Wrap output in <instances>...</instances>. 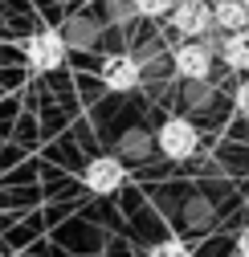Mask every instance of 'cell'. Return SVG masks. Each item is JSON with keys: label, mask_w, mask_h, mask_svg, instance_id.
I'll use <instances>...</instances> for the list:
<instances>
[{"label": "cell", "mask_w": 249, "mask_h": 257, "mask_svg": "<svg viewBox=\"0 0 249 257\" xmlns=\"http://www.w3.org/2000/svg\"><path fill=\"white\" fill-rule=\"evenodd\" d=\"M155 147H160V155L172 159V164H188V159L200 155L204 135H200V126L188 114H168L160 122V131H155Z\"/></svg>", "instance_id": "1"}, {"label": "cell", "mask_w": 249, "mask_h": 257, "mask_svg": "<svg viewBox=\"0 0 249 257\" xmlns=\"http://www.w3.org/2000/svg\"><path fill=\"white\" fill-rule=\"evenodd\" d=\"M216 41H176L172 53H168V66L180 82H208L212 66H216Z\"/></svg>", "instance_id": "2"}, {"label": "cell", "mask_w": 249, "mask_h": 257, "mask_svg": "<svg viewBox=\"0 0 249 257\" xmlns=\"http://www.w3.org/2000/svg\"><path fill=\"white\" fill-rule=\"evenodd\" d=\"M164 21L176 33V41H204L212 33V5H204V0H176Z\"/></svg>", "instance_id": "3"}, {"label": "cell", "mask_w": 249, "mask_h": 257, "mask_svg": "<svg viewBox=\"0 0 249 257\" xmlns=\"http://www.w3.org/2000/svg\"><path fill=\"white\" fill-rule=\"evenodd\" d=\"M66 33H57V29H37L33 37L25 41V61L33 66L37 74H53L66 66Z\"/></svg>", "instance_id": "4"}, {"label": "cell", "mask_w": 249, "mask_h": 257, "mask_svg": "<svg viewBox=\"0 0 249 257\" xmlns=\"http://www.w3.org/2000/svg\"><path fill=\"white\" fill-rule=\"evenodd\" d=\"M82 184L94 192V196H114V192L127 184V168H122L118 155H94L82 172Z\"/></svg>", "instance_id": "5"}, {"label": "cell", "mask_w": 249, "mask_h": 257, "mask_svg": "<svg viewBox=\"0 0 249 257\" xmlns=\"http://www.w3.org/2000/svg\"><path fill=\"white\" fill-rule=\"evenodd\" d=\"M102 86L106 90H114V94H131V90H139L143 86V66L131 57V53H110L106 61H102Z\"/></svg>", "instance_id": "6"}, {"label": "cell", "mask_w": 249, "mask_h": 257, "mask_svg": "<svg viewBox=\"0 0 249 257\" xmlns=\"http://www.w3.org/2000/svg\"><path fill=\"white\" fill-rule=\"evenodd\" d=\"M212 49H221V61H225L233 74H249V29L225 33L221 45H212Z\"/></svg>", "instance_id": "7"}, {"label": "cell", "mask_w": 249, "mask_h": 257, "mask_svg": "<svg viewBox=\"0 0 249 257\" xmlns=\"http://www.w3.org/2000/svg\"><path fill=\"white\" fill-rule=\"evenodd\" d=\"M212 29H221V33L249 29V9L241 5V0H216L212 5Z\"/></svg>", "instance_id": "8"}, {"label": "cell", "mask_w": 249, "mask_h": 257, "mask_svg": "<svg viewBox=\"0 0 249 257\" xmlns=\"http://www.w3.org/2000/svg\"><path fill=\"white\" fill-rule=\"evenodd\" d=\"M102 5H106V21H110L114 29H131V25L139 21L131 0H102Z\"/></svg>", "instance_id": "9"}, {"label": "cell", "mask_w": 249, "mask_h": 257, "mask_svg": "<svg viewBox=\"0 0 249 257\" xmlns=\"http://www.w3.org/2000/svg\"><path fill=\"white\" fill-rule=\"evenodd\" d=\"M131 5H135V17L139 21H164L176 0H131Z\"/></svg>", "instance_id": "10"}, {"label": "cell", "mask_w": 249, "mask_h": 257, "mask_svg": "<svg viewBox=\"0 0 249 257\" xmlns=\"http://www.w3.org/2000/svg\"><path fill=\"white\" fill-rule=\"evenodd\" d=\"M151 257H192V249H188V241L168 237V241H160V245L151 249Z\"/></svg>", "instance_id": "11"}, {"label": "cell", "mask_w": 249, "mask_h": 257, "mask_svg": "<svg viewBox=\"0 0 249 257\" xmlns=\"http://www.w3.org/2000/svg\"><path fill=\"white\" fill-rule=\"evenodd\" d=\"M233 110L249 118V78H241V82H237V90H233Z\"/></svg>", "instance_id": "12"}, {"label": "cell", "mask_w": 249, "mask_h": 257, "mask_svg": "<svg viewBox=\"0 0 249 257\" xmlns=\"http://www.w3.org/2000/svg\"><path fill=\"white\" fill-rule=\"evenodd\" d=\"M237 257H249V224L237 233Z\"/></svg>", "instance_id": "13"}, {"label": "cell", "mask_w": 249, "mask_h": 257, "mask_svg": "<svg viewBox=\"0 0 249 257\" xmlns=\"http://www.w3.org/2000/svg\"><path fill=\"white\" fill-rule=\"evenodd\" d=\"M78 5H98V0H78Z\"/></svg>", "instance_id": "14"}, {"label": "cell", "mask_w": 249, "mask_h": 257, "mask_svg": "<svg viewBox=\"0 0 249 257\" xmlns=\"http://www.w3.org/2000/svg\"><path fill=\"white\" fill-rule=\"evenodd\" d=\"M204 5H216V0H204Z\"/></svg>", "instance_id": "15"}, {"label": "cell", "mask_w": 249, "mask_h": 257, "mask_svg": "<svg viewBox=\"0 0 249 257\" xmlns=\"http://www.w3.org/2000/svg\"><path fill=\"white\" fill-rule=\"evenodd\" d=\"M241 5H245V9H249V0H241Z\"/></svg>", "instance_id": "16"}, {"label": "cell", "mask_w": 249, "mask_h": 257, "mask_svg": "<svg viewBox=\"0 0 249 257\" xmlns=\"http://www.w3.org/2000/svg\"><path fill=\"white\" fill-rule=\"evenodd\" d=\"M0 257H5V249H0Z\"/></svg>", "instance_id": "17"}]
</instances>
